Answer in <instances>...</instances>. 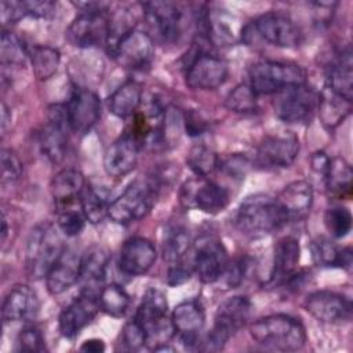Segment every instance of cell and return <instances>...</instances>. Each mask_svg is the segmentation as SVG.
Listing matches in <instances>:
<instances>
[{
  "mask_svg": "<svg viewBox=\"0 0 353 353\" xmlns=\"http://www.w3.org/2000/svg\"><path fill=\"white\" fill-rule=\"evenodd\" d=\"M204 320L203 306L197 301L181 302L174 307L171 314L174 332L186 347H193L199 343Z\"/></svg>",
  "mask_w": 353,
  "mask_h": 353,
  "instance_id": "cell-22",
  "label": "cell"
},
{
  "mask_svg": "<svg viewBox=\"0 0 353 353\" xmlns=\"http://www.w3.org/2000/svg\"><path fill=\"white\" fill-rule=\"evenodd\" d=\"M7 113H8V109H7V106L3 103V123H1V128H3V131H6V125H7V123H8V121H11V120H8Z\"/></svg>",
  "mask_w": 353,
  "mask_h": 353,
  "instance_id": "cell-55",
  "label": "cell"
},
{
  "mask_svg": "<svg viewBox=\"0 0 353 353\" xmlns=\"http://www.w3.org/2000/svg\"><path fill=\"white\" fill-rule=\"evenodd\" d=\"M98 294L91 290H83L69 305L63 307L59 314L58 325L61 334L68 338H76L80 331L87 327L97 316L99 307Z\"/></svg>",
  "mask_w": 353,
  "mask_h": 353,
  "instance_id": "cell-17",
  "label": "cell"
},
{
  "mask_svg": "<svg viewBox=\"0 0 353 353\" xmlns=\"http://www.w3.org/2000/svg\"><path fill=\"white\" fill-rule=\"evenodd\" d=\"M186 163L197 176H208L218 167L219 157L210 146L197 143L190 148Z\"/></svg>",
  "mask_w": 353,
  "mask_h": 353,
  "instance_id": "cell-39",
  "label": "cell"
},
{
  "mask_svg": "<svg viewBox=\"0 0 353 353\" xmlns=\"http://www.w3.org/2000/svg\"><path fill=\"white\" fill-rule=\"evenodd\" d=\"M99 307L112 317H121L130 307V295L119 284H109L101 288L98 294Z\"/></svg>",
  "mask_w": 353,
  "mask_h": 353,
  "instance_id": "cell-38",
  "label": "cell"
},
{
  "mask_svg": "<svg viewBox=\"0 0 353 353\" xmlns=\"http://www.w3.org/2000/svg\"><path fill=\"white\" fill-rule=\"evenodd\" d=\"M109 265V252L102 247H92L81 255L80 280L84 285L83 290H91L102 284Z\"/></svg>",
  "mask_w": 353,
  "mask_h": 353,
  "instance_id": "cell-31",
  "label": "cell"
},
{
  "mask_svg": "<svg viewBox=\"0 0 353 353\" xmlns=\"http://www.w3.org/2000/svg\"><path fill=\"white\" fill-rule=\"evenodd\" d=\"M248 160L245 156L241 154H232L226 157L225 160H219L218 167H221L226 174H229L233 178H244L247 170H248Z\"/></svg>",
  "mask_w": 353,
  "mask_h": 353,
  "instance_id": "cell-47",
  "label": "cell"
},
{
  "mask_svg": "<svg viewBox=\"0 0 353 353\" xmlns=\"http://www.w3.org/2000/svg\"><path fill=\"white\" fill-rule=\"evenodd\" d=\"M229 74L228 63L214 55H197L188 66L185 81L192 90L208 91L221 87Z\"/></svg>",
  "mask_w": 353,
  "mask_h": 353,
  "instance_id": "cell-18",
  "label": "cell"
},
{
  "mask_svg": "<svg viewBox=\"0 0 353 353\" xmlns=\"http://www.w3.org/2000/svg\"><path fill=\"white\" fill-rule=\"evenodd\" d=\"M251 309L250 299L243 295H234L221 302L215 312L214 325L205 336L201 349L210 352L223 349L230 336L247 324L251 316Z\"/></svg>",
  "mask_w": 353,
  "mask_h": 353,
  "instance_id": "cell-6",
  "label": "cell"
},
{
  "mask_svg": "<svg viewBox=\"0 0 353 353\" xmlns=\"http://www.w3.org/2000/svg\"><path fill=\"white\" fill-rule=\"evenodd\" d=\"M70 124L66 106L55 103L48 108L47 120L37 134V143L43 156L51 163H59L66 152Z\"/></svg>",
  "mask_w": 353,
  "mask_h": 353,
  "instance_id": "cell-10",
  "label": "cell"
},
{
  "mask_svg": "<svg viewBox=\"0 0 353 353\" xmlns=\"http://www.w3.org/2000/svg\"><path fill=\"white\" fill-rule=\"evenodd\" d=\"M65 248L62 237L52 223L36 225L28 237L25 251V268L29 277L44 279Z\"/></svg>",
  "mask_w": 353,
  "mask_h": 353,
  "instance_id": "cell-3",
  "label": "cell"
},
{
  "mask_svg": "<svg viewBox=\"0 0 353 353\" xmlns=\"http://www.w3.org/2000/svg\"><path fill=\"white\" fill-rule=\"evenodd\" d=\"M319 106V92L306 83L291 85L276 94L274 113L287 124H303L312 120Z\"/></svg>",
  "mask_w": 353,
  "mask_h": 353,
  "instance_id": "cell-8",
  "label": "cell"
},
{
  "mask_svg": "<svg viewBox=\"0 0 353 353\" xmlns=\"http://www.w3.org/2000/svg\"><path fill=\"white\" fill-rule=\"evenodd\" d=\"M352 51L347 47L335 58V61L328 68L327 84L332 92L352 101L353 95V70H352Z\"/></svg>",
  "mask_w": 353,
  "mask_h": 353,
  "instance_id": "cell-30",
  "label": "cell"
},
{
  "mask_svg": "<svg viewBox=\"0 0 353 353\" xmlns=\"http://www.w3.org/2000/svg\"><path fill=\"white\" fill-rule=\"evenodd\" d=\"M65 106L70 130L77 134L88 132L97 124L102 112L99 97L87 88H76Z\"/></svg>",
  "mask_w": 353,
  "mask_h": 353,
  "instance_id": "cell-19",
  "label": "cell"
},
{
  "mask_svg": "<svg viewBox=\"0 0 353 353\" xmlns=\"http://www.w3.org/2000/svg\"><path fill=\"white\" fill-rule=\"evenodd\" d=\"M287 222L303 219L313 204V188L306 181L288 183L276 197Z\"/></svg>",
  "mask_w": 353,
  "mask_h": 353,
  "instance_id": "cell-24",
  "label": "cell"
},
{
  "mask_svg": "<svg viewBox=\"0 0 353 353\" xmlns=\"http://www.w3.org/2000/svg\"><path fill=\"white\" fill-rule=\"evenodd\" d=\"M159 194L154 178H138L109 204L108 216L120 225H128L145 218L153 208Z\"/></svg>",
  "mask_w": 353,
  "mask_h": 353,
  "instance_id": "cell-4",
  "label": "cell"
},
{
  "mask_svg": "<svg viewBox=\"0 0 353 353\" xmlns=\"http://www.w3.org/2000/svg\"><path fill=\"white\" fill-rule=\"evenodd\" d=\"M66 40L79 48H92L110 40V18L106 11H81L66 30Z\"/></svg>",
  "mask_w": 353,
  "mask_h": 353,
  "instance_id": "cell-12",
  "label": "cell"
},
{
  "mask_svg": "<svg viewBox=\"0 0 353 353\" xmlns=\"http://www.w3.org/2000/svg\"><path fill=\"white\" fill-rule=\"evenodd\" d=\"M23 172V164L18 154L11 149L1 150V181L3 183L17 182Z\"/></svg>",
  "mask_w": 353,
  "mask_h": 353,
  "instance_id": "cell-45",
  "label": "cell"
},
{
  "mask_svg": "<svg viewBox=\"0 0 353 353\" xmlns=\"http://www.w3.org/2000/svg\"><path fill=\"white\" fill-rule=\"evenodd\" d=\"M80 207L85 219L91 223H101L109 211V201L106 193L95 186H85L80 196Z\"/></svg>",
  "mask_w": 353,
  "mask_h": 353,
  "instance_id": "cell-36",
  "label": "cell"
},
{
  "mask_svg": "<svg viewBox=\"0 0 353 353\" xmlns=\"http://www.w3.org/2000/svg\"><path fill=\"white\" fill-rule=\"evenodd\" d=\"M84 188V175L74 168L61 170L54 175L50 183L51 196L58 208L70 207L74 201H80Z\"/></svg>",
  "mask_w": 353,
  "mask_h": 353,
  "instance_id": "cell-27",
  "label": "cell"
},
{
  "mask_svg": "<svg viewBox=\"0 0 353 353\" xmlns=\"http://www.w3.org/2000/svg\"><path fill=\"white\" fill-rule=\"evenodd\" d=\"M141 145L137 139L125 131L119 137L103 154V168L108 175L113 178H121L130 174L138 161V152Z\"/></svg>",
  "mask_w": 353,
  "mask_h": 353,
  "instance_id": "cell-23",
  "label": "cell"
},
{
  "mask_svg": "<svg viewBox=\"0 0 353 353\" xmlns=\"http://www.w3.org/2000/svg\"><path fill=\"white\" fill-rule=\"evenodd\" d=\"M228 255L223 244L212 237L203 236L194 247L193 270L204 284L218 281L228 266Z\"/></svg>",
  "mask_w": 353,
  "mask_h": 353,
  "instance_id": "cell-16",
  "label": "cell"
},
{
  "mask_svg": "<svg viewBox=\"0 0 353 353\" xmlns=\"http://www.w3.org/2000/svg\"><path fill=\"white\" fill-rule=\"evenodd\" d=\"M142 101V87L135 80L123 83L109 97V110L121 119L135 114Z\"/></svg>",
  "mask_w": 353,
  "mask_h": 353,
  "instance_id": "cell-34",
  "label": "cell"
},
{
  "mask_svg": "<svg viewBox=\"0 0 353 353\" xmlns=\"http://www.w3.org/2000/svg\"><path fill=\"white\" fill-rule=\"evenodd\" d=\"M301 259V247L296 239L287 236L277 241L273 252L272 281H281L291 277Z\"/></svg>",
  "mask_w": 353,
  "mask_h": 353,
  "instance_id": "cell-28",
  "label": "cell"
},
{
  "mask_svg": "<svg viewBox=\"0 0 353 353\" xmlns=\"http://www.w3.org/2000/svg\"><path fill=\"white\" fill-rule=\"evenodd\" d=\"M299 152V141L294 134H276L262 139L254 156L259 168L274 170L290 167Z\"/></svg>",
  "mask_w": 353,
  "mask_h": 353,
  "instance_id": "cell-14",
  "label": "cell"
},
{
  "mask_svg": "<svg viewBox=\"0 0 353 353\" xmlns=\"http://www.w3.org/2000/svg\"><path fill=\"white\" fill-rule=\"evenodd\" d=\"M324 225L332 237L343 239L352 230V214L346 207H331L324 214Z\"/></svg>",
  "mask_w": 353,
  "mask_h": 353,
  "instance_id": "cell-41",
  "label": "cell"
},
{
  "mask_svg": "<svg viewBox=\"0 0 353 353\" xmlns=\"http://www.w3.org/2000/svg\"><path fill=\"white\" fill-rule=\"evenodd\" d=\"M323 178L330 197L336 200L350 199L353 188V171L350 164L343 157L336 156L330 159L327 171Z\"/></svg>",
  "mask_w": 353,
  "mask_h": 353,
  "instance_id": "cell-29",
  "label": "cell"
},
{
  "mask_svg": "<svg viewBox=\"0 0 353 353\" xmlns=\"http://www.w3.org/2000/svg\"><path fill=\"white\" fill-rule=\"evenodd\" d=\"M328 163H330V157L324 153V152H316L312 154L310 157V164H312V168L324 175L325 171H327V167H328Z\"/></svg>",
  "mask_w": 353,
  "mask_h": 353,
  "instance_id": "cell-53",
  "label": "cell"
},
{
  "mask_svg": "<svg viewBox=\"0 0 353 353\" xmlns=\"http://www.w3.org/2000/svg\"><path fill=\"white\" fill-rule=\"evenodd\" d=\"M157 258L154 245L145 237H130L119 252V269L125 276H141L146 273Z\"/></svg>",
  "mask_w": 353,
  "mask_h": 353,
  "instance_id": "cell-21",
  "label": "cell"
},
{
  "mask_svg": "<svg viewBox=\"0 0 353 353\" xmlns=\"http://www.w3.org/2000/svg\"><path fill=\"white\" fill-rule=\"evenodd\" d=\"M114 61L125 69H142L149 66L154 55V41L146 32L130 30L113 44Z\"/></svg>",
  "mask_w": 353,
  "mask_h": 353,
  "instance_id": "cell-15",
  "label": "cell"
},
{
  "mask_svg": "<svg viewBox=\"0 0 353 353\" xmlns=\"http://www.w3.org/2000/svg\"><path fill=\"white\" fill-rule=\"evenodd\" d=\"M17 349L19 352H43L46 349L44 336L36 325L23 327L17 336Z\"/></svg>",
  "mask_w": 353,
  "mask_h": 353,
  "instance_id": "cell-44",
  "label": "cell"
},
{
  "mask_svg": "<svg viewBox=\"0 0 353 353\" xmlns=\"http://www.w3.org/2000/svg\"><path fill=\"white\" fill-rule=\"evenodd\" d=\"M58 210V229L68 237L79 236L83 232L87 221L83 211H77L70 207H63Z\"/></svg>",
  "mask_w": 353,
  "mask_h": 353,
  "instance_id": "cell-43",
  "label": "cell"
},
{
  "mask_svg": "<svg viewBox=\"0 0 353 353\" xmlns=\"http://www.w3.org/2000/svg\"><path fill=\"white\" fill-rule=\"evenodd\" d=\"M0 58L3 65H21L29 58V51L18 36L3 30L0 44Z\"/></svg>",
  "mask_w": 353,
  "mask_h": 353,
  "instance_id": "cell-40",
  "label": "cell"
},
{
  "mask_svg": "<svg viewBox=\"0 0 353 353\" xmlns=\"http://www.w3.org/2000/svg\"><path fill=\"white\" fill-rule=\"evenodd\" d=\"M26 17L22 1H1V22L3 25L15 23Z\"/></svg>",
  "mask_w": 353,
  "mask_h": 353,
  "instance_id": "cell-49",
  "label": "cell"
},
{
  "mask_svg": "<svg viewBox=\"0 0 353 353\" xmlns=\"http://www.w3.org/2000/svg\"><path fill=\"white\" fill-rule=\"evenodd\" d=\"M189 279H190V270L186 266H183L182 262H178L170 266L168 274H167V283L170 285L183 284Z\"/></svg>",
  "mask_w": 353,
  "mask_h": 353,
  "instance_id": "cell-51",
  "label": "cell"
},
{
  "mask_svg": "<svg viewBox=\"0 0 353 353\" xmlns=\"http://www.w3.org/2000/svg\"><path fill=\"white\" fill-rule=\"evenodd\" d=\"M29 59H30L34 76L39 80H48L58 70V66L61 62V54L54 47L34 46L29 51Z\"/></svg>",
  "mask_w": 353,
  "mask_h": 353,
  "instance_id": "cell-35",
  "label": "cell"
},
{
  "mask_svg": "<svg viewBox=\"0 0 353 353\" xmlns=\"http://www.w3.org/2000/svg\"><path fill=\"white\" fill-rule=\"evenodd\" d=\"M190 234L183 226H171L164 233L163 240V256L164 259L174 265L182 261L190 248Z\"/></svg>",
  "mask_w": 353,
  "mask_h": 353,
  "instance_id": "cell-37",
  "label": "cell"
},
{
  "mask_svg": "<svg viewBox=\"0 0 353 353\" xmlns=\"http://www.w3.org/2000/svg\"><path fill=\"white\" fill-rule=\"evenodd\" d=\"M39 307L40 303L36 292L29 285L18 284L8 291L3 301V320L6 323L33 320L39 312Z\"/></svg>",
  "mask_w": 353,
  "mask_h": 353,
  "instance_id": "cell-25",
  "label": "cell"
},
{
  "mask_svg": "<svg viewBox=\"0 0 353 353\" xmlns=\"http://www.w3.org/2000/svg\"><path fill=\"white\" fill-rule=\"evenodd\" d=\"M23 10L26 15L34 18L48 19L55 14L57 3L54 1H43V0H32V1H22Z\"/></svg>",
  "mask_w": 353,
  "mask_h": 353,
  "instance_id": "cell-48",
  "label": "cell"
},
{
  "mask_svg": "<svg viewBox=\"0 0 353 353\" xmlns=\"http://www.w3.org/2000/svg\"><path fill=\"white\" fill-rule=\"evenodd\" d=\"M317 110L323 125L327 128H335L350 113L352 101L345 99L343 97L324 87L323 92L319 94Z\"/></svg>",
  "mask_w": 353,
  "mask_h": 353,
  "instance_id": "cell-32",
  "label": "cell"
},
{
  "mask_svg": "<svg viewBox=\"0 0 353 353\" xmlns=\"http://www.w3.org/2000/svg\"><path fill=\"white\" fill-rule=\"evenodd\" d=\"M226 108L237 113L254 112L256 109V94L248 84H239L229 92Z\"/></svg>",
  "mask_w": 353,
  "mask_h": 353,
  "instance_id": "cell-42",
  "label": "cell"
},
{
  "mask_svg": "<svg viewBox=\"0 0 353 353\" xmlns=\"http://www.w3.org/2000/svg\"><path fill=\"white\" fill-rule=\"evenodd\" d=\"M179 203L188 210L218 214L228 207L229 193L221 185L207 179V176H196L181 186Z\"/></svg>",
  "mask_w": 353,
  "mask_h": 353,
  "instance_id": "cell-9",
  "label": "cell"
},
{
  "mask_svg": "<svg viewBox=\"0 0 353 353\" xmlns=\"http://www.w3.org/2000/svg\"><path fill=\"white\" fill-rule=\"evenodd\" d=\"M121 339L124 342V345L131 349V350H137L142 346H145V330L142 328V325L138 323V320L134 317L132 320H130L128 323H125L123 332H121Z\"/></svg>",
  "mask_w": 353,
  "mask_h": 353,
  "instance_id": "cell-46",
  "label": "cell"
},
{
  "mask_svg": "<svg viewBox=\"0 0 353 353\" xmlns=\"http://www.w3.org/2000/svg\"><path fill=\"white\" fill-rule=\"evenodd\" d=\"M146 21L164 43H176L186 26L185 8L172 1H152L142 6Z\"/></svg>",
  "mask_w": 353,
  "mask_h": 353,
  "instance_id": "cell-11",
  "label": "cell"
},
{
  "mask_svg": "<svg viewBox=\"0 0 353 353\" xmlns=\"http://www.w3.org/2000/svg\"><path fill=\"white\" fill-rule=\"evenodd\" d=\"M306 83V73L299 65L261 61L250 69V87L256 95L277 94L281 90Z\"/></svg>",
  "mask_w": 353,
  "mask_h": 353,
  "instance_id": "cell-7",
  "label": "cell"
},
{
  "mask_svg": "<svg viewBox=\"0 0 353 353\" xmlns=\"http://www.w3.org/2000/svg\"><path fill=\"white\" fill-rule=\"evenodd\" d=\"M250 335L256 343L280 352L301 350L306 342L303 324L288 314H270L258 319L250 325Z\"/></svg>",
  "mask_w": 353,
  "mask_h": 353,
  "instance_id": "cell-1",
  "label": "cell"
},
{
  "mask_svg": "<svg viewBox=\"0 0 353 353\" xmlns=\"http://www.w3.org/2000/svg\"><path fill=\"white\" fill-rule=\"evenodd\" d=\"M312 258L317 265L335 266L350 269L352 266V248H339L334 241L327 237H317L310 245Z\"/></svg>",
  "mask_w": 353,
  "mask_h": 353,
  "instance_id": "cell-33",
  "label": "cell"
},
{
  "mask_svg": "<svg viewBox=\"0 0 353 353\" xmlns=\"http://www.w3.org/2000/svg\"><path fill=\"white\" fill-rule=\"evenodd\" d=\"M247 29L277 47L292 48L302 41V32L298 25L290 17L276 11L262 14Z\"/></svg>",
  "mask_w": 353,
  "mask_h": 353,
  "instance_id": "cell-13",
  "label": "cell"
},
{
  "mask_svg": "<svg viewBox=\"0 0 353 353\" xmlns=\"http://www.w3.org/2000/svg\"><path fill=\"white\" fill-rule=\"evenodd\" d=\"M80 263L81 256H79L73 250L65 248L46 276L48 292L59 295L74 285L80 280Z\"/></svg>",
  "mask_w": 353,
  "mask_h": 353,
  "instance_id": "cell-26",
  "label": "cell"
},
{
  "mask_svg": "<svg viewBox=\"0 0 353 353\" xmlns=\"http://www.w3.org/2000/svg\"><path fill=\"white\" fill-rule=\"evenodd\" d=\"M245 269H247V265H245L244 259H237L233 263H228V266L223 272V276L226 277V281L232 288L237 287L243 281Z\"/></svg>",
  "mask_w": 353,
  "mask_h": 353,
  "instance_id": "cell-50",
  "label": "cell"
},
{
  "mask_svg": "<svg viewBox=\"0 0 353 353\" xmlns=\"http://www.w3.org/2000/svg\"><path fill=\"white\" fill-rule=\"evenodd\" d=\"M306 312L316 320L327 324L347 321L352 316V302L334 291H316L305 299Z\"/></svg>",
  "mask_w": 353,
  "mask_h": 353,
  "instance_id": "cell-20",
  "label": "cell"
},
{
  "mask_svg": "<svg viewBox=\"0 0 353 353\" xmlns=\"http://www.w3.org/2000/svg\"><path fill=\"white\" fill-rule=\"evenodd\" d=\"M80 350L88 352V353H101L105 350V343L102 339H97V338L87 339L81 343Z\"/></svg>",
  "mask_w": 353,
  "mask_h": 353,
  "instance_id": "cell-54",
  "label": "cell"
},
{
  "mask_svg": "<svg viewBox=\"0 0 353 353\" xmlns=\"http://www.w3.org/2000/svg\"><path fill=\"white\" fill-rule=\"evenodd\" d=\"M183 124H185V130L186 134L192 135V137H197L201 135L205 131V121L200 117V114L197 113H188L183 119Z\"/></svg>",
  "mask_w": 353,
  "mask_h": 353,
  "instance_id": "cell-52",
  "label": "cell"
},
{
  "mask_svg": "<svg viewBox=\"0 0 353 353\" xmlns=\"http://www.w3.org/2000/svg\"><path fill=\"white\" fill-rule=\"evenodd\" d=\"M167 312L168 302L165 294L157 288L146 290L134 317L145 330V346L153 352L167 345L175 334L171 319H167Z\"/></svg>",
  "mask_w": 353,
  "mask_h": 353,
  "instance_id": "cell-5",
  "label": "cell"
},
{
  "mask_svg": "<svg viewBox=\"0 0 353 353\" xmlns=\"http://www.w3.org/2000/svg\"><path fill=\"white\" fill-rule=\"evenodd\" d=\"M234 223L244 234L263 236L279 230L288 222L276 197L258 193L243 200L237 208Z\"/></svg>",
  "mask_w": 353,
  "mask_h": 353,
  "instance_id": "cell-2",
  "label": "cell"
}]
</instances>
